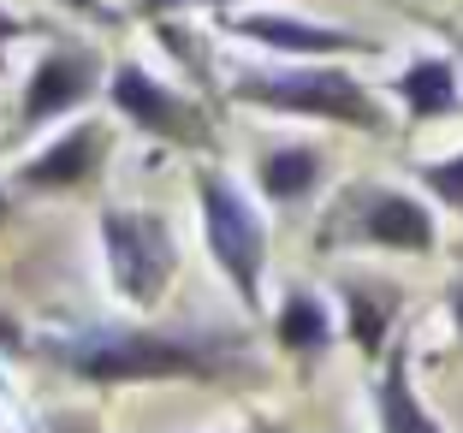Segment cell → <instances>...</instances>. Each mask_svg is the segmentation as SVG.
I'll list each match as a JSON object with an SVG mask.
<instances>
[{
  "mask_svg": "<svg viewBox=\"0 0 463 433\" xmlns=\"http://www.w3.org/2000/svg\"><path fill=\"white\" fill-rule=\"evenodd\" d=\"M71 380L90 386H143V380H220L232 351L196 333H173L155 321H96L54 344Z\"/></svg>",
  "mask_w": 463,
  "mask_h": 433,
  "instance_id": "6da1fadb",
  "label": "cell"
},
{
  "mask_svg": "<svg viewBox=\"0 0 463 433\" xmlns=\"http://www.w3.org/2000/svg\"><path fill=\"white\" fill-rule=\"evenodd\" d=\"M232 101L238 108H261V113H286V119H321V125H345V131H368L381 136L392 131L386 108L368 95V83L356 71L333 66V60H286V66H244L232 78Z\"/></svg>",
  "mask_w": 463,
  "mask_h": 433,
  "instance_id": "7a4b0ae2",
  "label": "cell"
},
{
  "mask_svg": "<svg viewBox=\"0 0 463 433\" xmlns=\"http://www.w3.org/2000/svg\"><path fill=\"white\" fill-rule=\"evenodd\" d=\"M96 238H101V268H108L113 297L131 315H155L178 279V238L166 226V214L108 202L96 220Z\"/></svg>",
  "mask_w": 463,
  "mask_h": 433,
  "instance_id": "3957f363",
  "label": "cell"
},
{
  "mask_svg": "<svg viewBox=\"0 0 463 433\" xmlns=\"http://www.w3.org/2000/svg\"><path fill=\"white\" fill-rule=\"evenodd\" d=\"M196 214H203V244L214 256L220 279L250 315L261 309V273H268V220L232 184L220 166H196Z\"/></svg>",
  "mask_w": 463,
  "mask_h": 433,
  "instance_id": "277c9868",
  "label": "cell"
},
{
  "mask_svg": "<svg viewBox=\"0 0 463 433\" xmlns=\"http://www.w3.org/2000/svg\"><path fill=\"white\" fill-rule=\"evenodd\" d=\"M321 244H363V249H398V256H434L439 244V226H434V208L416 202L410 190L392 184H351L333 202L327 231Z\"/></svg>",
  "mask_w": 463,
  "mask_h": 433,
  "instance_id": "5b68a950",
  "label": "cell"
},
{
  "mask_svg": "<svg viewBox=\"0 0 463 433\" xmlns=\"http://www.w3.org/2000/svg\"><path fill=\"white\" fill-rule=\"evenodd\" d=\"M108 89V60L90 48V42H48L36 54V66L24 71V89H18V131L13 136H42L48 125L78 119L96 95Z\"/></svg>",
  "mask_w": 463,
  "mask_h": 433,
  "instance_id": "8992f818",
  "label": "cell"
},
{
  "mask_svg": "<svg viewBox=\"0 0 463 433\" xmlns=\"http://www.w3.org/2000/svg\"><path fill=\"white\" fill-rule=\"evenodd\" d=\"M108 101L131 131L155 136V143H173V149H203L208 143V113L143 60H113L108 66Z\"/></svg>",
  "mask_w": 463,
  "mask_h": 433,
  "instance_id": "52a82bcc",
  "label": "cell"
},
{
  "mask_svg": "<svg viewBox=\"0 0 463 433\" xmlns=\"http://www.w3.org/2000/svg\"><path fill=\"white\" fill-rule=\"evenodd\" d=\"M113 125L108 119H71L66 131H54L36 155L13 166V184L30 196H78L101 178V166L113 161Z\"/></svg>",
  "mask_w": 463,
  "mask_h": 433,
  "instance_id": "ba28073f",
  "label": "cell"
},
{
  "mask_svg": "<svg viewBox=\"0 0 463 433\" xmlns=\"http://www.w3.org/2000/svg\"><path fill=\"white\" fill-rule=\"evenodd\" d=\"M220 30L238 42H256L279 60H351V54H374V42L339 24H315V18H291V13H220Z\"/></svg>",
  "mask_w": 463,
  "mask_h": 433,
  "instance_id": "9c48e42d",
  "label": "cell"
},
{
  "mask_svg": "<svg viewBox=\"0 0 463 433\" xmlns=\"http://www.w3.org/2000/svg\"><path fill=\"white\" fill-rule=\"evenodd\" d=\"M321 178H327V155L315 149V143H273V149L256 155V190L279 208L309 202L315 190H321Z\"/></svg>",
  "mask_w": 463,
  "mask_h": 433,
  "instance_id": "30bf717a",
  "label": "cell"
},
{
  "mask_svg": "<svg viewBox=\"0 0 463 433\" xmlns=\"http://www.w3.org/2000/svg\"><path fill=\"white\" fill-rule=\"evenodd\" d=\"M392 95L404 101V119L410 125H428V119H451L463 108V78L451 60L428 54V60H410L404 71L392 78Z\"/></svg>",
  "mask_w": 463,
  "mask_h": 433,
  "instance_id": "8fae6325",
  "label": "cell"
},
{
  "mask_svg": "<svg viewBox=\"0 0 463 433\" xmlns=\"http://www.w3.org/2000/svg\"><path fill=\"white\" fill-rule=\"evenodd\" d=\"M374 416H381V433H446L434 421V409L422 404L416 380H410V344H392V356L381 362V380H374Z\"/></svg>",
  "mask_w": 463,
  "mask_h": 433,
  "instance_id": "7c38bea8",
  "label": "cell"
},
{
  "mask_svg": "<svg viewBox=\"0 0 463 433\" xmlns=\"http://www.w3.org/2000/svg\"><path fill=\"white\" fill-rule=\"evenodd\" d=\"M273 339H279L286 356L309 362V356H321L333 344V309L315 297V291L291 285L286 297H279V309H273Z\"/></svg>",
  "mask_w": 463,
  "mask_h": 433,
  "instance_id": "4fadbf2b",
  "label": "cell"
},
{
  "mask_svg": "<svg viewBox=\"0 0 463 433\" xmlns=\"http://www.w3.org/2000/svg\"><path fill=\"white\" fill-rule=\"evenodd\" d=\"M339 297H345V326H351V339L363 356H381L386 351V333H392V309L398 297L392 291H368V285H339Z\"/></svg>",
  "mask_w": 463,
  "mask_h": 433,
  "instance_id": "5bb4252c",
  "label": "cell"
},
{
  "mask_svg": "<svg viewBox=\"0 0 463 433\" xmlns=\"http://www.w3.org/2000/svg\"><path fill=\"white\" fill-rule=\"evenodd\" d=\"M416 178H422V190L434 196V202H446L451 214H463V149L446 155V161H428Z\"/></svg>",
  "mask_w": 463,
  "mask_h": 433,
  "instance_id": "9a60e30c",
  "label": "cell"
},
{
  "mask_svg": "<svg viewBox=\"0 0 463 433\" xmlns=\"http://www.w3.org/2000/svg\"><path fill=\"white\" fill-rule=\"evenodd\" d=\"M30 344V333H24V321H18L13 309H0V356H18Z\"/></svg>",
  "mask_w": 463,
  "mask_h": 433,
  "instance_id": "2e32d148",
  "label": "cell"
},
{
  "mask_svg": "<svg viewBox=\"0 0 463 433\" xmlns=\"http://www.w3.org/2000/svg\"><path fill=\"white\" fill-rule=\"evenodd\" d=\"M24 36H30V24H24V18H13L6 6H0V60H6V48H13V42H24Z\"/></svg>",
  "mask_w": 463,
  "mask_h": 433,
  "instance_id": "e0dca14e",
  "label": "cell"
},
{
  "mask_svg": "<svg viewBox=\"0 0 463 433\" xmlns=\"http://www.w3.org/2000/svg\"><path fill=\"white\" fill-rule=\"evenodd\" d=\"M137 13H149V18H166V13H178V6H191V0H131Z\"/></svg>",
  "mask_w": 463,
  "mask_h": 433,
  "instance_id": "ac0fdd59",
  "label": "cell"
},
{
  "mask_svg": "<svg viewBox=\"0 0 463 433\" xmlns=\"http://www.w3.org/2000/svg\"><path fill=\"white\" fill-rule=\"evenodd\" d=\"M191 6H203V13H238V6H250V0H191Z\"/></svg>",
  "mask_w": 463,
  "mask_h": 433,
  "instance_id": "d6986e66",
  "label": "cell"
},
{
  "mask_svg": "<svg viewBox=\"0 0 463 433\" xmlns=\"http://www.w3.org/2000/svg\"><path fill=\"white\" fill-rule=\"evenodd\" d=\"M451 326H458V339H463V279L451 285Z\"/></svg>",
  "mask_w": 463,
  "mask_h": 433,
  "instance_id": "ffe728a7",
  "label": "cell"
},
{
  "mask_svg": "<svg viewBox=\"0 0 463 433\" xmlns=\"http://www.w3.org/2000/svg\"><path fill=\"white\" fill-rule=\"evenodd\" d=\"M13 220V196H6V184H0V226Z\"/></svg>",
  "mask_w": 463,
  "mask_h": 433,
  "instance_id": "44dd1931",
  "label": "cell"
},
{
  "mask_svg": "<svg viewBox=\"0 0 463 433\" xmlns=\"http://www.w3.org/2000/svg\"><path fill=\"white\" fill-rule=\"evenodd\" d=\"M256 433H291V428H279V421H256Z\"/></svg>",
  "mask_w": 463,
  "mask_h": 433,
  "instance_id": "7402d4cb",
  "label": "cell"
}]
</instances>
